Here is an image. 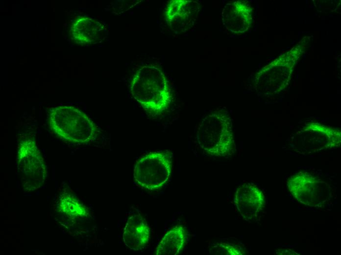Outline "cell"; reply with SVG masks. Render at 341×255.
Returning a JSON list of instances; mask_svg holds the SVG:
<instances>
[{"label": "cell", "instance_id": "1", "mask_svg": "<svg viewBox=\"0 0 341 255\" xmlns=\"http://www.w3.org/2000/svg\"><path fill=\"white\" fill-rule=\"evenodd\" d=\"M130 91L142 107L153 116L167 110L172 99L167 76L160 67L154 64L137 70L130 82Z\"/></svg>", "mask_w": 341, "mask_h": 255}, {"label": "cell", "instance_id": "2", "mask_svg": "<svg viewBox=\"0 0 341 255\" xmlns=\"http://www.w3.org/2000/svg\"><path fill=\"white\" fill-rule=\"evenodd\" d=\"M199 147L215 156L231 155L236 150L232 119L227 111L218 109L205 116L196 130Z\"/></svg>", "mask_w": 341, "mask_h": 255}, {"label": "cell", "instance_id": "3", "mask_svg": "<svg viewBox=\"0 0 341 255\" xmlns=\"http://www.w3.org/2000/svg\"><path fill=\"white\" fill-rule=\"evenodd\" d=\"M50 129L58 138L74 144H87L98 132L94 121L74 106L62 105L51 109L48 118Z\"/></svg>", "mask_w": 341, "mask_h": 255}, {"label": "cell", "instance_id": "4", "mask_svg": "<svg viewBox=\"0 0 341 255\" xmlns=\"http://www.w3.org/2000/svg\"><path fill=\"white\" fill-rule=\"evenodd\" d=\"M172 166L173 153L170 151L148 153L136 162L133 170L135 182L147 190H159L169 182Z\"/></svg>", "mask_w": 341, "mask_h": 255}, {"label": "cell", "instance_id": "5", "mask_svg": "<svg viewBox=\"0 0 341 255\" xmlns=\"http://www.w3.org/2000/svg\"><path fill=\"white\" fill-rule=\"evenodd\" d=\"M287 186L292 195L298 202L309 206L323 207L331 197L330 185L305 171L291 176Z\"/></svg>", "mask_w": 341, "mask_h": 255}, {"label": "cell", "instance_id": "6", "mask_svg": "<svg viewBox=\"0 0 341 255\" xmlns=\"http://www.w3.org/2000/svg\"><path fill=\"white\" fill-rule=\"evenodd\" d=\"M17 159L24 186L33 188L40 187L44 183L47 170L34 140L26 138L20 143Z\"/></svg>", "mask_w": 341, "mask_h": 255}, {"label": "cell", "instance_id": "7", "mask_svg": "<svg viewBox=\"0 0 341 255\" xmlns=\"http://www.w3.org/2000/svg\"><path fill=\"white\" fill-rule=\"evenodd\" d=\"M296 135L302 146L314 151L337 148L341 142L340 130L316 122L305 124Z\"/></svg>", "mask_w": 341, "mask_h": 255}, {"label": "cell", "instance_id": "8", "mask_svg": "<svg viewBox=\"0 0 341 255\" xmlns=\"http://www.w3.org/2000/svg\"><path fill=\"white\" fill-rule=\"evenodd\" d=\"M200 7V3L196 1L170 0L164 11L166 22L174 32H186L194 26Z\"/></svg>", "mask_w": 341, "mask_h": 255}, {"label": "cell", "instance_id": "9", "mask_svg": "<svg viewBox=\"0 0 341 255\" xmlns=\"http://www.w3.org/2000/svg\"><path fill=\"white\" fill-rule=\"evenodd\" d=\"M234 202L242 217L247 221L257 218L266 204L264 193L251 183L243 184L237 188Z\"/></svg>", "mask_w": 341, "mask_h": 255}, {"label": "cell", "instance_id": "10", "mask_svg": "<svg viewBox=\"0 0 341 255\" xmlns=\"http://www.w3.org/2000/svg\"><path fill=\"white\" fill-rule=\"evenodd\" d=\"M252 9L244 1H234L225 5L221 17L223 26L229 31L242 33L247 31L252 21Z\"/></svg>", "mask_w": 341, "mask_h": 255}, {"label": "cell", "instance_id": "11", "mask_svg": "<svg viewBox=\"0 0 341 255\" xmlns=\"http://www.w3.org/2000/svg\"><path fill=\"white\" fill-rule=\"evenodd\" d=\"M150 230L146 219L140 212L132 214L128 219L122 235L125 245L131 250L139 251L149 242Z\"/></svg>", "mask_w": 341, "mask_h": 255}, {"label": "cell", "instance_id": "12", "mask_svg": "<svg viewBox=\"0 0 341 255\" xmlns=\"http://www.w3.org/2000/svg\"><path fill=\"white\" fill-rule=\"evenodd\" d=\"M70 34L77 44H93L103 40L105 28L104 25L94 18L81 16L73 23Z\"/></svg>", "mask_w": 341, "mask_h": 255}, {"label": "cell", "instance_id": "13", "mask_svg": "<svg viewBox=\"0 0 341 255\" xmlns=\"http://www.w3.org/2000/svg\"><path fill=\"white\" fill-rule=\"evenodd\" d=\"M291 72L289 71L271 72L265 68L257 73L254 79L257 91L264 94H273L284 89L288 85Z\"/></svg>", "mask_w": 341, "mask_h": 255}, {"label": "cell", "instance_id": "14", "mask_svg": "<svg viewBox=\"0 0 341 255\" xmlns=\"http://www.w3.org/2000/svg\"><path fill=\"white\" fill-rule=\"evenodd\" d=\"M187 233L184 227L177 225L167 231L156 248L155 255H177L183 251Z\"/></svg>", "mask_w": 341, "mask_h": 255}, {"label": "cell", "instance_id": "15", "mask_svg": "<svg viewBox=\"0 0 341 255\" xmlns=\"http://www.w3.org/2000/svg\"><path fill=\"white\" fill-rule=\"evenodd\" d=\"M59 206L61 211L73 218H85L89 214V209L70 194L60 196Z\"/></svg>", "mask_w": 341, "mask_h": 255}, {"label": "cell", "instance_id": "16", "mask_svg": "<svg viewBox=\"0 0 341 255\" xmlns=\"http://www.w3.org/2000/svg\"><path fill=\"white\" fill-rule=\"evenodd\" d=\"M210 250L217 255H241L246 253L243 247L232 243H218L213 245Z\"/></svg>", "mask_w": 341, "mask_h": 255}, {"label": "cell", "instance_id": "17", "mask_svg": "<svg viewBox=\"0 0 341 255\" xmlns=\"http://www.w3.org/2000/svg\"><path fill=\"white\" fill-rule=\"evenodd\" d=\"M276 255H299V254L294 251L293 250L289 248H281L278 249L276 252Z\"/></svg>", "mask_w": 341, "mask_h": 255}]
</instances>
